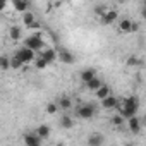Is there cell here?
<instances>
[{
    "instance_id": "6da1fadb",
    "label": "cell",
    "mask_w": 146,
    "mask_h": 146,
    "mask_svg": "<svg viewBox=\"0 0 146 146\" xmlns=\"http://www.w3.org/2000/svg\"><path fill=\"white\" fill-rule=\"evenodd\" d=\"M139 108V100L136 96H131V98H125L122 107L119 108L120 110V117L122 119H131V117H136V112Z\"/></svg>"
},
{
    "instance_id": "7a4b0ae2",
    "label": "cell",
    "mask_w": 146,
    "mask_h": 146,
    "mask_svg": "<svg viewBox=\"0 0 146 146\" xmlns=\"http://www.w3.org/2000/svg\"><path fill=\"white\" fill-rule=\"evenodd\" d=\"M24 46L29 48V50H33L35 53H40V50H41V46H43V38H41V35L38 33V35H31L29 38H26Z\"/></svg>"
},
{
    "instance_id": "3957f363",
    "label": "cell",
    "mask_w": 146,
    "mask_h": 146,
    "mask_svg": "<svg viewBox=\"0 0 146 146\" xmlns=\"http://www.w3.org/2000/svg\"><path fill=\"white\" fill-rule=\"evenodd\" d=\"M16 58H19L23 64H28V62H33L35 58H36V53L33 52V50H29V48H26V46H23V48H19L17 52H16V55H14Z\"/></svg>"
},
{
    "instance_id": "277c9868",
    "label": "cell",
    "mask_w": 146,
    "mask_h": 146,
    "mask_svg": "<svg viewBox=\"0 0 146 146\" xmlns=\"http://www.w3.org/2000/svg\"><path fill=\"white\" fill-rule=\"evenodd\" d=\"M36 55H40L46 64H50V62H53V60L57 58V50H55V48H45L43 52H40V53H36Z\"/></svg>"
},
{
    "instance_id": "5b68a950",
    "label": "cell",
    "mask_w": 146,
    "mask_h": 146,
    "mask_svg": "<svg viewBox=\"0 0 146 146\" xmlns=\"http://www.w3.org/2000/svg\"><path fill=\"white\" fill-rule=\"evenodd\" d=\"M78 115H79L81 119H91V117L95 115V108H93L91 105H83V107L78 108Z\"/></svg>"
},
{
    "instance_id": "8992f818",
    "label": "cell",
    "mask_w": 146,
    "mask_h": 146,
    "mask_svg": "<svg viewBox=\"0 0 146 146\" xmlns=\"http://www.w3.org/2000/svg\"><path fill=\"white\" fill-rule=\"evenodd\" d=\"M50 125H46V124H40L38 127H36V131H35V136L38 137V139H46L48 136H50Z\"/></svg>"
},
{
    "instance_id": "52a82bcc",
    "label": "cell",
    "mask_w": 146,
    "mask_h": 146,
    "mask_svg": "<svg viewBox=\"0 0 146 146\" xmlns=\"http://www.w3.org/2000/svg\"><path fill=\"white\" fill-rule=\"evenodd\" d=\"M57 58L60 60V62H64V64H74V55H72L69 50H60V52H57Z\"/></svg>"
},
{
    "instance_id": "ba28073f",
    "label": "cell",
    "mask_w": 146,
    "mask_h": 146,
    "mask_svg": "<svg viewBox=\"0 0 146 146\" xmlns=\"http://www.w3.org/2000/svg\"><path fill=\"white\" fill-rule=\"evenodd\" d=\"M100 19H102V24H113L117 21V11H107Z\"/></svg>"
},
{
    "instance_id": "9c48e42d",
    "label": "cell",
    "mask_w": 146,
    "mask_h": 146,
    "mask_svg": "<svg viewBox=\"0 0 146 146\" xmlns=\"http://www.w3.org/2000/svg\"><path fill=\"white\" fill-rule=\"evenodd\" d=\"M12 7L19 12V14H24L28 12V7H29V2H24V0H12Z\"/></svg>"
},
{
    "instance_id": "30bf717a",
    "label": "cell",
    "mask_w": 146,
    "mask_h": 146,
    "mask_svg": "<svg viewBox=\"0 0 146 146\" xmlns=\"http://www.w3.org/2000/svg\"><path fill=\"white\" fill-rule=\"evenodd\" d=\"M102 105H103V108L112 110V108H117V107H119V100H117L115 96H107V98L102 100Z\"/></svg>"
},
{
    "instance_id": "8fae6325",
    "label": "cell",
    "mask_w": 146,
    "mask_h": 146,
    "mask_svg": "<svg viewBox=\"0 0 146 146\" xmlns=\"http://www.w3.org/2000/svg\"><path fill=\"white\" fill-rule=\"evenodd\" d=\"M127 125H129L131 132H134V134H137V132L141 131V120H139L137 117H131V119H127Z\"/></svg>"
},
{
    "instance_id": "7c38bea8",
    "label": "cell",
    "mask_w": 146,
    "mask_h": 146,
    "mask_svg": "<svg viewBox=\"0 0 146 146\" xmlns=\"http://www.w3.org/2000/svg\"><path fill=\"white\" fill-rule=\"evenodd\" d=\"M119 31L120 33H132V21L131 19H120L119 21Z\"/></svg>"
},
{
    "instance_id": "4fadbf2b",
    "label": "cell",
    "mask_w": 146,
    "mask_h": 146,
    "mask_svg": "<svg viewBox=\"0 0 146 146\" xmlns=\"http://www.w3.org/2000/svg\"><path fill=\"white\" fill-rule=\"evenodd\" d=\"M9 38L14 40V41H19L23 38V29L19 26H11L9 28Z\"/></svg>"
},
{
    "instance_id": "5bb4252c",
    "label": "cell",
    "mask_w": 146,
    "mask_h": 146,
    "mask_svg": "<svg viewBox=\"0 0 146 146\" xmlns=\"http://www.w3.org/2000/svg\"><path fill=\"white\" fill-rule=\"evenodd\" d=\"M96 78V72H95V69H84L83 72H81V81L86 84V83H90L91 79H95Z\"/></svg>"
},
{
    "instance_id": "9a60e30c",
    "label": "cell",
    "mask_w": 146,
    "mask_h": 146,
    "mask_svg": "<svg viewBox=\"0 0 146 146\" xmlns=\"http://www.w3.org/2000/svg\"><path fill=\"white\" fill-rule=\"evenodd\" d=\"M103 144V136L102 134H91L88 137V146H102Z\"/></svg>"
},
{
    "instance_id": "2e32d148",
    "label": "cell",
    "mask_w": 146,
    "mask_h": 146,
    "mask_svg": "<svg viewBox=\"0 0 146 146\" xmlns=\"http://www.w3.org/2000/svg\"><path fill=\"white\" fill-rule=\"evenodd\" d=\"M35 21H36V17H35V14H33V12H29V11H28V12H24V14H23V24H24L26 28H29Z\"/></svg>"
},
{
    "instance_id": "e0dca14e",
    "label": "cell",
    "mask_w": 146,
    "mask_h": 146,
    "mask_svg": "<svg viewBox=\"0 0 146 146\" xmlns=\"http://www.w3.org/2000/svg\"><path fill=\"white\" fill-rule=\"evenodd\" d=\"M96 98H100V100H103V98H107V96H110V88L107 86V84H103V86H100L96 91Z\"/></svg>"
},
{
    "instance_id": "ac0fdd59",
    "label": "cell",
    "mask_w": 146,
    "mask_h": 146,
    "mask_svg": "<svg viewBox=\"0 0 146 146\" xmlns=\"http://www.w3.org/2000/svg\"><path fill=\"white\" fill-rule=\"evenodd\" d=\"M9 69H11V57L0 55V70H9Z\"/></svg>"
},
{
    "instance_id": "d6986e66",
    "label": "cell",
    "mask_w": 146,
    "mask_h": 146,
    "mask_svg": "<svg viewBox=\"0 0 146 146\" xmlns=\"http://www.w3.org/2000/svg\"><path fill=\"white\" fill-rule=\"evenodd\" d=\"M58 107H60L62 110H69V108L72 107L70 98H69V96H60V100H58Z\"/></svg>"
},
{
    "instance_id": "ffe728a7",
    "label": "cell",
    "mask_w": 146,
    "mask_h": 146,
    "mask_svg": "<svg viewBox=\"0 0 146 146\" xmlns=\"http://www.w3.org/2000/svg\"><path fill=\"white\" fill-rule=\"evenodd\" d=\"M24 143L28 144V146H35V144H40V139L35 136V132L33 134H26L24 136Z\"/></svg>"
},
{
    "instance_id": "44dd1931",
    "label": "cell",
    "mask_w": 146,
    "mask_h": 146,
    "mask_svg": "<svg viewBox=\"0 0 146 146\" xmlns=\"http://www.w3.org/2000/svg\"><path fill=\"white\" fill-rule=\"evenodd\" d=\"M86 86H88V90H91V91H96L100 86H103V83H102L98 78H95V79H91L90 83H86Z\"/></svg>"
},
{
    "instance_id": "7402d4cb",
    "label": "cell",
    "mask_w": 146,
    "mask_h": 146,
    "mask_svg": "<svg viewBox=\"0 0 146 146\" xmlns=\"http://www.w3.org/2000/svg\"><path fill=\"white\" fill-rule=\"evenodd\" d=\"M33 64H35V67H36V69H40V70H43V69L48 65V64H46V62H45V60H43L40 55H36V58L33 60Z\"/></svg>"
},
{
    "instance_id": "603a6c76",
    "label": "cell",
    "mask_w": 146,
    "mask_h": 146,
    "mask_svg": "<svg viewBox=\"0 0 146 146\" xmlns=\"http://www.w3.org/2000/svg\"><path fill=\"white\" fill-rule=\"evenodd\" d=\"M60 124H62V127H65V129H70L72 125H74V124H72V119H70L69 115H64L62 120H60Z\"/></svg>"
},
{
    "instance_id": "cb8c5ba5",
    "label": "cell",
    "mask_w": 146,
    "mask_h": 146,
    "mask_svg": "<svg viewBox=\"0 0 146 146\" xmlns=\"http://www.w3.org/2000/svg\"><path fill=\"white\" fill-rule=\"evenodd\" d=\"M23 65H24V64H23V62H21L19 58H16L14 55L11 57V69H21Z\"/></svg>"
},
{
    "instance_id": "d4e9b609",
    "label": "cell",
    "mask_w": 146,
    "mask_h": 146,
    "mask_svg": "<svg viewBox=\"0 0 146 146\" xmlns=\"http://www.w3.org/2000/svg\"><path fill=\"white\" fill-rule=\"evenodd\" d=\"M139 64H141V60H139L137 57H134V55L127 58V65H129V67H136V65H139Z\"/></svg>"
},
{
    "instance_id": "484cf974",
    "label": "cell",
    "mask_w": 146,
    "mask_h": 146,
    "mask_svg": "<svg viewBox=\"0 0 146 146\" xmlns=\"http://www.w3.org/2000/svg\"><path fill=\"white\" fill-rule=\"evenodd\" d=\"M57 110H58V105H57V103H48V105H46V112H48L50 115L57 113Z\"/></svg>"
},
{
    "instance_id": "4316f807",
    "label": "cell",
    "mask_w": 146,
    "mask_h": 146,
    "mask_svg": "<svg viewBox=\"0 0 146 146\" xmlns=\"http://www.w3.org/2000/svg\"><path fill=\"white\" fill-rule=\"evenodd\" d=\"M107 11H108V9H107V5H98V7L95 9V12H96V14H98L100 17H102V16H103V14H105Z\"/></svg>"
},
{
    "instance_id": "83f0119b",
    "label": "cell",
    "mask_w": 146,
    "mask_h": 146,
    "mask_svg": "<svg viewBox=\"0 0 146 146\" xmlns=\"http://www.w3.org/2000/svg\"><path fill=\"white\" fill-rule=\"evenodd\" d=\"M112 124H113V125H122V124H124V119H122L120 115H115V117L112 119Z\"/></svg>"
},
{
    "instance_id": "f1b7e54d",
    "label": "cell",
    "mask_w": 146,
    "mask_h": 146,
    "mask_svg": "<svg viewBox=\"0 0 146 146\" xmlns=\"http://www.w3.org/2000/svg\"><path fill=\"white\" fill-rule=\"evenodd\" d=\"M5 7H7V2H2V0H0V12H2Z\"/></svg>"
},
{
    "instance_id": "f546056e",
    "label": "cell",
    "mask_w": 146,
    "mask_h": 146,
    "mask_svg": "<svg viewBox=\"0 0 146 146\" xmlns=\"http://www.w3.org/2000/svg\"><path fill=\"white\" fill-rule=\"evenodd\" d=\"M35 146H40V144H35Z\"/></svg>"
}]
</instances>
